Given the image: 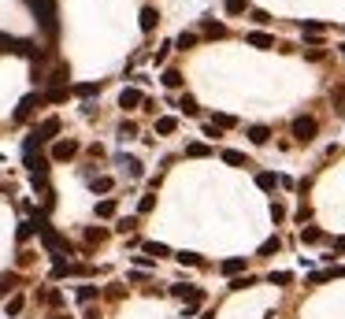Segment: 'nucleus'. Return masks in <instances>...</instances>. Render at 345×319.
Here are the masks:
<instances>
[{"label": "nucleus", "instance_id": "22", "mask_svg": "<svg viewBox=\"0 0 345 319\" xmlns=\"http://www.w3.org/2000/svg\"><path fill=\"white\" fill-rule=\"evenodd\" d=\"M175 260H178V264H186V267H197V264H200V256H197V252H178Z\"/></svg>", "mask_w": 345, "mask_h": 319}, {"label": "nucleus", "instance_id": "30", "mask_svg": "<svg viewBox=\"0 0 345 319\" xmlns=\"http://www.w3.org/2000/svg\"><path fill=\"white\" fill-rule=\"evenodd\" d=\"M249 286H256V278H249V275H245V278H234V282H230V290H249Z\"/></svg>", "mask_w": 345, "mask_h": 319}, {"label": "nucleus", "instance_id": "34", "mask_svg": "<svg viewBox=\"0 0 345 319\" xmlns=\"http://www.w3.org/2000/svg\"><path fill=\"white\" fill-rule=\"evenodd\" d=\"M137 227V219H119V234H130Z\"/></svg>", "mask_w": 345, "mask_h": 319}, {"label": "nucleus", "instance_id": "20", "mask_svg": "<svg viewBox=\"0 0 345 319\" xmlns=\"http://www.w3.org/2000/svg\"><path fill=\"white\" fill-rule=\"evenodd\" d=\"M249 137H253L256 145H268V137H271V130H268V126H253V130H249Z\"/></svg>", "mask_w": 345, "mask_h": 319}, {"label": "nucleus", "instance_id": "24", "mask_svg": "<svg viewBox=\"0 0 345 319\" xmlns=\"http://www.w3.org/2000/svg\"><path fill=\"white\" fill-rule=\"evenodd\" d=\"M23 305H26V301H23L19 293H15V297L8 301V315H19V312H23Z\"/></svg>", "mask_w": 345, "mask_h": 319}, {"label": "nucleus", "instance_id": "5", "mask_svg": "<svg viewBox=\"0 0 345 319\" xmlns=\"http://www.w3.org/2000/svg\"><path fill=\"white\" fill-rule=\"evenodd\" d=\"M171 293H175L178 301H190V305H200V301H205V293H200L197 286H186V282H178V286H171Z\"/></svg>", "mask_w": 345, "mask_h": 319}, {"label": "nucleus", "instance_id": "33", "mask_svg": "<svg viewBox=\"0 0 345 319\" xmlns=\"http://www.w3.org/2000/svg\"><path fill=\"white\" fill-rule=\"evenodd\" d=\"M186 152H190V156H208L212 149H208V145H200V141H193V145H190V149H186Z\"/></svg>", "mask_w": 345, "mask_h": 319}, {"label": "nucleus", "instance_id": "27", "mask_svg": "<svg viewBox=\"0 0 345 319\" xmlns=\"http://www.w3.org/2000/svg\"><path fill=\"white\" fill-rule=\"evenodd\" d=\"M227 11L230 15H241V11H249V4H245V0H227Z\"/></svg>", "mask_w": 345, "mask_h": 319}, {"label": "nucleus", "instance_id": "15", "mask_svg": "<svg viewBox=\"0 0 345 319\" xmlns=\"http://www.w3.org/2000/svg\"><path fill=\"white\" fill-rule=\"evenodd\" d=\"M249 45H256V49H271L275 37H271V34H260V30H256V34H249Z\"/></svg>", "mask_w": 345, "mask_h": 319}, {"label": "nucleus", "instance_id": "39", "mask_svg": "<svg viewBox=\"0 0 345 319\" xmlns=\"http://www.w3.org/2000/svg\"><path fill=\"white\" fill-rule=\"evenodd\" d=\"M119 130H123V137H134V134H137V126H134V123H123Z\"/></svg>", "mask_w": 345, "mask_h": 319}, {"label": "nucleus", "instance_id": "42", "mask_svg": "<svg viewBox=\"0 0 345 319\" xmlns=\"http://www.w3.org/2000/svg\"><path fill=\"white\" fill-rule=\"evenodd\" d=\"M52 319H71V315H52Z\"/></svg>", "mask_w": 345, "mask_h": 319}, {"label": "nucleus", "instance_id": "32", "mask_svg": "<svg viewBox=\"0 0 345 319\" xmlns=\"http://www.w3.org/2000/svg\"><path fill=\"white\" fill-rule=\"evenodd\" d=\"M271 282H275V286H286V282H293V275H290V271H275Z\"/></svg>", "mask_w": 345, "mask_h": 319}, {"label": "nucleus", "instance_id": "38", "mask_svg": "<svg viewBox=\"0 0 345 319\" xmlns=\"http://www.w3.org/2000/svg\"><path fill=\"white\" fill-rule=\"evenodd\" d=\"M234 123H238L234 115H215V126H234Z\"/></svg>", "mask_w": 345, "mask_h": 319}, {"label": "nucleus", "instance_id": "26", "mask_svg": "<svg viewBox=\"0 0 345 319\" xmlns=\"http://www.w3.org/2000/svg\"><path fill=\"white\" fill-rule=\"evenodd\" d=\"M152 204H156V197H152V193H145V197L137 201V212H141V215H145V212H152Z\"/></svg>", "mask_w": 345, "mask_h": 319}, {"label": "nucleus", "instance_id": "12", "mask_svg": "<svg viewBox=\"0 0 345 319\" xmlns=\"http://www.w3.org/2000/svg\"><path fill=\"white\" fill-rule=\"evenodd\" d=\"M115 208H119V201H112V197H104V201L97 204V215H100V219H112V215H115Z\"/></svg>", "mask_w": 345, "mask_h": 319}, {"label": "nucleus", "instance_id": "14", "mask_svg": "<svg viewBox=\"0 0 345 319\" xmlns=\"http://www.w3.org/2000/svg\"><path fill=\"white\" fill-rule=\"evenodd\" d=\"M145 256H175L167 245H160V242H145Z\"/></svg>", "mask_w": 345, "mask_h": 319}, {"label": "nucleus", "instance_id": "19", "mask_svg": "<svg viewBox=\"0 0 345 319\" xmlns=\"http://www.w3.org/2000/svg\"><path fill=\"white\" fill-rule=\"evenodd\" d=\"M238 271H245V260H241V256L223 260V275H238Z\"/></svg>", "mask_w": 345, "mask_h": 319}, {"label": "nucleus", "instance_id": "18", "mask_svg": "<svg viewBox=\"0 0 345 319\" xmlns=\"http://www.w3.org/2000/svg\"><path fill=\"white\" fill-rule=\"evenodd\" d=\"M223 160H227L230 167H249V160H245L241 152H234V149H227V152H223Z\"/></svg>", "mask_w": 345, "mask_h": 319}, {"label": "nucleus", "instance_id": "11", "mask_svg": "<svg viewBox=\"0 0 345 319\" xmlns=\"http://www.w3.org/2000/svg\"><path fill=\"white\" fill-rule=\"evenodd\" d=\"M52 134H59V119H45V123L37 126V137H41V141H49Z\"/></svg>", "mask_w": 345, "mask_h": 319}, {"label": "nucleus", "instance_id": "41", "mask_svg": "<svg viewBox=\"0 0 345 319\" xmlns=\"http://www.w3.org/2000/svg\"><path fill=\"white\" fill-rule=\"evenodd\" d=\"M86 319H97V312H93V308H89V312H86Z\"/></svg>", "mask_w": 345, "mask_h": 319}, {"label": "nucleus", "instance_id": "8", "mask_svg": "<svg viewBox=\"0 0 345 319\" xmlns=\"http://www.w3.org/2000/svg\"><path fill=\"white\" fill-rule=\"evenodd\" d=\"M141 101H145V97H141V93H137V89H123V93H119V104H123V108H127V111H134V108H137Z\"/></svg>", "mask_w": 345, "mask_h": 319}, {"label": "nucleus", "instance_id": "21", "mask_svg": "<svg viewBox=\"0 0 345 319\" xmlns=\"http://www.w3.org/2000/svg\"><path fill=\"white\" fill-rule=\"evenodd\" d=\"M89 189H93V193H108V189H112V178H93Z\"/></svg>", "mask_w": 345, "mask_h": 319}, {"label": "nucleus", "instance_id": "23", "mask_svg": "<svg viewBox=\"0 0 345 319\" xmlns=\"http://www.w3.org/2000/svg\"><path fill=\"white\" fill-rule=\"evenodd\" d=\"M178 108H182V111H186V115H197V111H200V108H197V101H193V97H182V101H178Z\"/></svg>", "mask_w": 345, "mask_h": 319}, {"label": "nucleus", "instance_id": "2", "mask_svg": "<svg viewBox=\"0 0 345 319\" xmlns=\"http://www.w3.org/2000/svg\"><path fill=\"white\" fill-rule=\"evenodd\" d=\"M316 134H319V123L312 119V115H301V119H293V137H297V141H305V145H308V141L316 137Z\"/></svg>", "mask_w": 345, "mask_h": 319}, {"label": "nucleus", "instance_id": "7", "mask_svg": "<svg viewBox=\"0 0 345 319\" xmlns=\"http://www.w3.org/2000/svg\"><path fill=\"white\" fill-rule=\"evenodd\" d=\"M23 278L15 275V271H4V275H0V297H8V293H15V286H19Z\"/></svg>", "mask_w": 345, "mask_h": 319}, {"label": "nucleus", "instance_id": "4", "mask_svg": "<svg viewBox=\"0 0 345 319\" xmlns=\"http://www.w3.org/2000/svg\"><path fill=\"white\" fill-rule=\"evenodd\" d=\"M78 156V141L74 137H59L56 145H52V160H59V164H67V160Z\"/></svg>", "mask_w": 345, "mask_h": 319}, {"label": "nucleus", "instance_id": "28", "mask_svg": "<svg viewBox=\"0 0 345 319\" xmlns=\"http://www.w3.org/2000/svg\"><path fill=\"white\" fill-rule=\"evenodd\" d=\"M93 297H97V286H82V290H78V301H82V305L93 301Z\"/></svg>", "mask_w": 345, "mask_h": 319}, {"label": "nucleus", "instance_id": "16", "mask_svg": "<svg viewBox=\"0 0 345 319\" xmlns=\"http://www.w3.org/2000/svg\"><path fill=\"white\" fill-rule=\"evenodd\" d=\"M104 237H108V230H104V227H86V242H89V245H100Z\"/></svg>", "mask_w": 345, "mask_h": 319}, {"label": "nucleus", "instance_id": "1", "mask_svg": "<svg viewBox=\"0 0 345 319\" xmlns=\"http://www.w3.org/2000/svg\"><path fill=\"white\" fill-rule=\"evenodd\" d=\"M30 8H34V15L41 19V26L49 30V34H56V4L52 0H30Z\"/></svg>", "mask_w": 345, "mask_h": 319}, {"label": "nucleus", "instance_id": "25", "mask_svg": "<svg viewBox=\"0 0 345 319\" xmlns=\"http://www.w3.org/2000/svg\"><path fill=\"white\" fill-rule=\"evenodd\" d=\"M271 252H278V237H268V242L260 245V256H271Z\"/></svg>", "mask_w": 345, "mask_h": 319}, {"label": "nucleus", "instance_id": "37", "mask_svg": "<svg viewBox=\"0 0 345 319\" xmlns=\"http://www.w3.org/2000/svg\"><path fill=\"white\" fill-rule=\"evenodd\" d=\"M74 93H82V97H93V93H97V86H93V82H89V86H74Z\"/></svg>", "mask_w": 345, "mask_h": 319}, {"label": "nucleus", "instance_id": "17", "mask_svg": "<svg viewBox=\"0 0 345 319\" xmlns=\"http://www.w3.org/2000/svg\"><path fill=\"white\" fill-rule=\"evenodd\" d=\"M205 34H208V37H223V34H227V26H223V23H215V19H205Z\"/></svg>", "mask_w": 345, "mask_h": 319}, {"label": "nucleus", "instance_id": "3", "mask_svg": "<svg viewBox=\"0 0 345 319\" xmlns=\"http://www.w3.org/2000/svg\"><path fill=\"white\" fill-rule=\"evenodd\" d=\"M0 52H15V56H34L37 49L30 41H19V37H8V34H0Z\"/></svg>", "mask_w": 345, "mask_h": 319}, {"label": "nucleus", "instance_id": "6", "mask_svg": "<svg viewBox=\"0 0 345 319\" xmlns=\"http://www.w3.org/2000/svg\"><path fill=\"white\" fill-rule=\"evenodd\" d=\"M37 104H41V97H34V93H30V97H23L19 108H15V123H26V119L37 111Z\"/></svg>", "mask_w": 345, "mask_h": 319}, {"label": "nucleus", "instance_id": "13", "mask_svg": "<svg viewBox=\"0 0 345 319\" xmlns=\"http://www.w3.org/2000/svg\"><path fill=\"white\" fill-rule=\"evenodd\" d=\"M175 130H178V119H171V115L156 119V134H175Z\"/></svg>", "mask_w": 345, "mask_h": 319}, {"label": "nucleus", "instance_id": "29", "mask_svg": "<svg viewBox=\"0 0 345 319\" xmlns=\"http://www.w3.org/2000/svg\"><path fill=\"white\" fill-rule=\"evenodd\" d=\"M319 237H323V234H319L316 227H308V230L301 234V242H308V245H316V242H319Z\"/></svg>", "mask_w": 345, "mask_h": 319}, {"label": "nucleus", "instance_id": "40", "mask_svg": "<svg viewBox=\"0 0 345 319\" xmlns=\"http://www.w3.org/2000/svg\"><path fill=\"white\" fill-rule=\"evenodd\" d=\"M334 249H338L341 256H345V237H338V242H334Z\"/></svg>", "mask_w": 345, "mask_h": 319}, {"label": "nucleus", "instance_id": "10", "mask_svg": "<svg viewBox=\"0 0 345 319\" xmlns=\"http://www.w3.org/2000/svg\"><path fill=\"white\" fill-rule=\"evenodd\" d=\"M160 82H164L167 89H178V86H182V71H178V67H167V71H164V78H160Z\"/></svg>", "mask_w": 345, "mask_h": 319}, {"label": "nucleus", "instance_id": "9", "mask_svg": "<svg viewBox=\"0 0 345 319\" xmlns=\"http://www.w3.org/2000/svg\"><path fill=\"white\" fill-rule=\"evenodd\" d=\"M156 23H160V15H156V8H141V30L145 34H152Z\"/></svg>", "mask_w": 345, "mask_h": 319}, {"label": "nucleus", "instance_id": "36", "mask_svg": "<svg viewBox=\"0 0 345 319\" xmlns=\"http://www.w3.org/2000/svg\"><path fill=\"white\" fill-rule=\"evenodd\" d=\"M271 219L282 223V219H286V208H282V204H271Z\"/></svg>", "mask_w": 345, "mask_h": 319}, {"label": "nucleus", "instance_id": "35", "mask_svg": "<svg viewBox=\"0 0 345 319\" xmlns=\"http://www.w3.org/2000/svg\"><path fill=\"white\" fill-rule=\"evenodd\" d=\"M193 45H197L193 34H182V37H178V49H193Z\"/></svg>", "mask_w": 345, "mask_h": 319}, {"label": "nucleus", "instance_id": "31", "mask_svg": "<svg viewBox=\"0 0 345 319\" xmlns=\"http://www.w3.org/2000/svg\"><path fill=\"white\" fill-rule=\"evenodd\" d=\"M275 182H278L275 174H256V186H260V189H271Z\"/></svg>", "mask_w": 345, "mask_h": 319}]
</instances>
